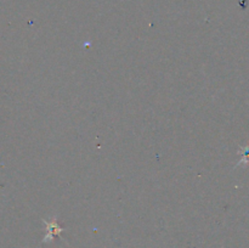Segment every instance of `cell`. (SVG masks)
Here are the masks:
<instances>
[{
	"mask_svg": "<svg viewBox=\"0 0 249 248\" xmlns=\"http://www.w3.org/2000/svg\"><path fill=\"white\" fill-rule=\"evenodd\" d=\"M46 225H48V232H46L45 238H44V242L51 241L55 236L60 235L61 231H62V229H61L60 226L57 225V223H55V221H53V223L46 224Z\"/></svg>",
	"mask_w": 249,
	"mask_h": 248,
	"instance_id": "cell-1",
	"label": "cell"
}]
</instances>
